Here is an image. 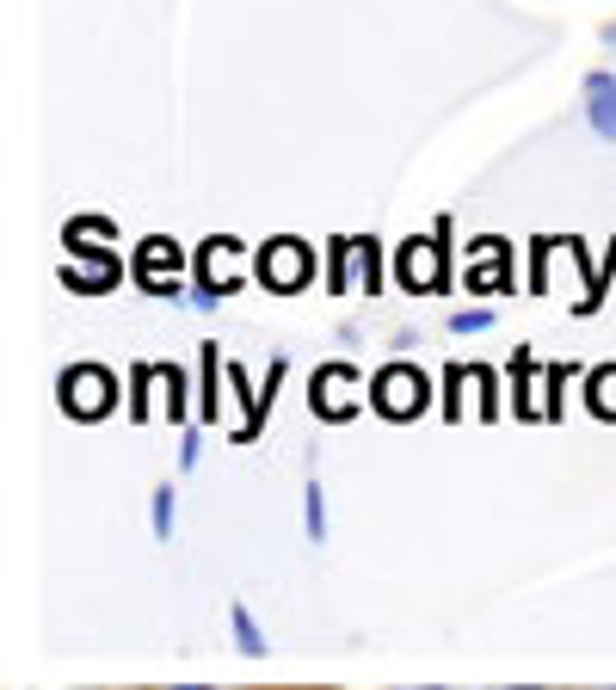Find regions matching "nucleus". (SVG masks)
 Wrapping results in <instances>:
<instances>
[{"label": "nucleus", "mask_w": 616, "mask_h": 690, "mask_svg": "<svg viewBox=\"0 0 616 690\" xmlns=\"http://www.w3.org/2000/svg\"><path fill=\"white\" fill-rule=\"evenodd\" d=\"M586 117H592L598 142H616V75H586Z\"/></svg>", "instance_id": "4"}, {"label": "nucleus", "mask_w": 616, "mask_h": 690, "mask_svg": "<svg viewBox=\"0 0 616 690\" xmlns=\"http://www.w3.org/2000/svg\"><path fill=\"white\" fill-rule=\"evenodd\" d=\"M482 327H493V308H462V315H450V333H482Z\"/></svg>", "instance_id": "10"}, {"label": "nucleus", "mask_w": 616, "mask_h": 690, "mask_svg": "<svg viewBox=\"0 0 616 690\" xmlns=\"http://www.w3.org/2000/svg\"><path fill=\"white\" fill-rule=\"evenodd\" d=\"M303 531H308V542H328V499H321V481L303 487Z\"/></svg>", "instance_id": "7"}, {"label": "nucleus", "mask_w": 616, "mask_h": 690, "mask_svg": "<svg viewBox=\"0 0 616 690\" xmlns=\"http://www.w3.org/2000/svg\"><path fill=\"white\" fill-rule=\"evenodd\" d=\"M592 407L616 413V370H592Z\"/></svg>", "instance_id": "9"}, {"label": "nucleus", "mask_w": 616, "mask_h": 690, "mask_svg": "<svg viewBox=\"0 0 616 690\" xmlns=\"http://www.w3.org/2000/svg\"><path fill=\"white\" fill-rule=\"evenodd\" d=\"M197 457H204V432H197V425H185V444H179V462H185V469H197Z\"/></svg>", "instance_id": "11"}, {"label": "nucleus", "mask_w": 616, "mask_h": 690, "mask_svg": "<svg viewBox=\"0 0 616 690\" xmlns=\"http://www.w3.org/2000/svg\"><path fill=\"white\" fill-rule=\"evenodd\" d=\"M62 407L68 413H105L112 407V370H99V365H80L62 376Z\"/></svg>", "instance_id": "2"}, {"label": "nucleus", "mask_w": 616, "mask_h": 690, "mask_svg": "<svg viewBox=\"0 0 616 690\" xmlns=\"http://www.w3.org/2000/svg\"><path fill=\"white\" fill-rule=\"evenodd\" d=\"M376 407L395 413V420L420 413V407H425V376H420V370H407V365H388L383 376H376Z\"/></svg>", "instance_id": "1"}, {"label": "nucleus", "mask_w": 616, "mask_h": 690, "mask_svg": "<svg viewBox=\"0 0 616 690\" xmlns=\"http://www.w3.org/2000/svg\"><path fill=\"white\" fill-rule=\"evenodd\" d=\"M401 278H407V290H438L444 284L438 241H407V247H401Z\"/></svg>", "instance_id": "3"}, {"label": "nucleus", "mask_w": 616, "mask_h": 690, "mask_svg": "<svg viewBox=\"0 0 616 690\" xmlns=\"http://www.w3.org/2000/svg\"><path fill=\"white\" fill-rule=\"evenodd\" d=\"M149 518H154V537H161V542L174 537V481H167V487H154V506H149Z\"/></svg>", "instance_id": "8"}, {"label": "nucleus", "mask_w": 616, "mask_h": 690, "mask_svg": "<svg viewBox=\"0 0 616 690\" xmlns=\"http://www.w3.org/2000/svg\"><path fill=\"white\" fill-rule=\"evenodd\" d=\"M303 271H308V253L290 247V241L266 247V259H259V278H266L271 290H278V284H303Z\"/></svg>", "instance_id": "5"}, {"label": "nucleus", "mask_w": 616, "mask_h": 690, "mask_svg": "<svg viewBox=\"0 0 616 690\" xmlns=\"http://www.w3.org/2000/svg\"><path fill=\"white\" fill-rule=\"evenodd\" d=\"M229 623H234V648L247 653V660H259V653H266V635H259V623H253V611L241 598L229 604Z\"/></svg>", "instance_id": "6"}]
</instances>
